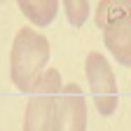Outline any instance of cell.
Wrapping results in <instances>:
<instances>
[{"label":"cell","mask_w":131,"mask_h":131,"mask_svg":"<svg viewBox=\"0 0 131 131\" xmlns=\"http://www.w3.org/2000/svg\"><path fill=\"white\" fill-rule=\"evenodd\" d=\"M103 42L115 61L131 68V12L103 28Z\"/></svg>","instance_id":"obj_5"},{"label":"cell","mask_w":131,"mask_h":131,"mask_svg":"<svg viewBox=\"0 0 131 131\" xmlns=\"http://www.w3.org/2000/svg\"><path fill=\"white\" fill-rule=\"evenodd\" d=\"M49 40L35 28H21L9 49V77L16 89L30 94L49 63Z\"/></svg>","instance_id":"obj_1"},{"label":"cell","mask_w":131,"mask_h":131,"mask_svg":"<svg viewBox=\"0 0 131 131\" xmlns=\"http://www.w3.org/2000/svg\"><path fill=\"white\" fill-rule=\"evenodd\" d=\"M63 89L59 70L47 68L40 82L28 94V103L24 110V131H52L54 105Z\"/></svg>","instance_id":"obj_2"},{"label":"cell","mask_w":131,"mask_h":131,"mask_svg":"<svg viewBox=\"0 0 131 131\" xmlns=\"http://www.w3.org/2000/svg\"><path fill=\"white\" fill-rule=\"evenodd\" d=\"M131 12V0H101L96 5V26L105 28Z\"/></svg>","instance_id":"obj_7"},{"label":"cell","mask_w":131,"mask_h":131,"mask_svg":"<svg viewBox=\"0 0 131 131\" xmlns=\"http://www.w3.org/2000/svg\"><path fill=\"white\" fill-rule=\"evenodd\" d=\"M52 131H87V101L75 82L63 84L56 98Z\"/></svg>","instance_id":"obj_4"},{"label":"cell","mask_w":131,"mask_h":131,"mask_svg":"<svg viewBox=\"0 0 131 131\" xmlns=\"http://www.w3.org/2000/svg\"><path fill=\"white\" fill-rule=\"evenodd\" d=\"M63 9H66V16H68L70 26L80 28V26H84L87 16L91 12V5L87 0H68V3H63Z\"/></svg>","instance_id":"obj_8"},{"label":"cell","mask_w":131,"mask_h":131,"mask_svg":"<svg viewBox=\"0 0 131 131\" xmlns=\"http://www.w3.org/2000/svg\"><path fill=\"white\" fill-rule=\"evenodd\" d=\"M84 73H87V82H89L96 110L103 117L112 115L119 103V89H117V80H115V73L108 59L101 52H89L84 61Z\"/></svg>","instance_id":"obj_3"},{"label":"cell","mask_w":131,"mask_h":131,"mask_svg":"<svg viewBox=\"0 0 131 131\" xmlns=\"http://www.w3.org/2000/svg\"><path fill=\"white\" fill-rule=\"evenodd\" d=\"M56 0H19V9L30 24H35L38 28H45L47 24L54 21V16L59 12Z\"/></svg>","instance_id":"obj_6"}]
</instances>
